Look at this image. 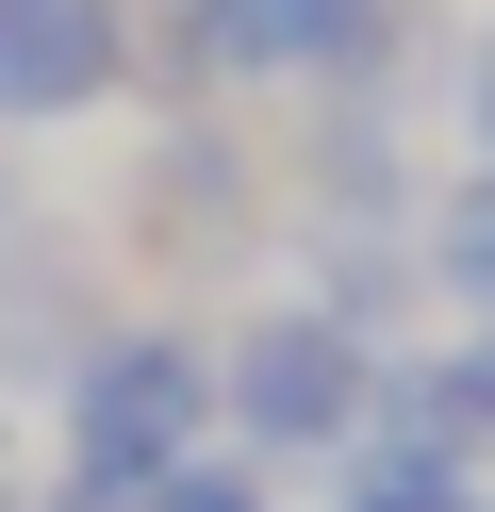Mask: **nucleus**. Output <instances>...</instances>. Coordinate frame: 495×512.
Returning a JSON list of instances; mask_svg holds the SVG:
<instances>
[{
	"instance_id": "nucleus-1",
	"label": "nucleus",
	"mask_w": 495,
	"mask_h": 512,
	"mask_svg": "<svg viewBox=\"0 0 495 512\" xmlns=\"http://www.w3.org/2000/svg\"><path fill=\"white\" fill-rule=\"evenodd\" d=\"M215 446V314H99L83 364L50 380V463L33 496L66 512H132L165 463Z\"/></svg>"
},
{
	"instance_id": "nucleus-2",
	"label": "nucleus",
	"mask_w": 495,
	"mask_h": 512,
	"mask_svg": "<svg viewBox=\"0 0 495 512\" xmlns=\"http://www.w3.org/2000/svg\"><path fill=\"white\" fill-rule=\"evenodd\" d=\"M363 413H380V331H347V314L314 298H248L215 314V446L231 463H347Z\"/></svg>"
},
{
	"instance_id": "nucleus-3",
	"label": "nucleus",
	"mask_w": 495,
	"mask_h": 512,
	"mask_svg": "<svg viewBox=\"0 0 495 512\" xmlns=\"http://www.w3.org/2000/svg\"><path fill=\"white\" fill-rule=\"evenodd\" d=\"M248 232H264L248 133H231V116H149V215H132V248H149V265L231 281V265H248Z\"/></svg>"
},
{
	"instance_id": "nucleus-4",
	"label": "nucleus",
	"mask_w": 495,
	"mask_h": 512,
	"mask_svg": "<svg viewBox=\"0 0 495 512\" xmlns=\"http://www.w3.org/2000/svg\"><path fill=\"white\" fill-rule=\"evenodd\" d=\"M396 50H413V0H231V83H281V100L396 83Z\"/></svg>"
},
{
	"instance_id": "nucleus-5",
	"label": "nucleus",
	"mask_w": 495,
	"mask_h": 512,
	"mask_svg": "<svg viewBox=\"0 0 495 512\" xmlns=\"http://www.w3.org/2000/svg\"><path fill=\"white\" fill-rule=\"evenodd\" d=\"M116 116V0H0V133Z\"/></svg>"
},
{
	"instance_id": "nucleus-6",
	"label": "nucleus",
	"mask_w": 495,
	"mask_h": 512,
	"mask_svg": "<svg viewBox=\"0 0 495 512\" xmlns=\"http://www.w3.org/2000/svg\"><path fill=\"white\" fill-rule=\"evenodd\" d=\"M99 314H116L99 298V248L50 232V215H17V232H0V380H66Z\"/></svg>"
},
{
	"instance_id": "nucleus-7",
	"label": "nucleus",
	"mask_w": 495,
	"mask_h": 512,
	"mask_svg": "<svg viewBox=\"0 0 495 512\" xmlns=\"http://www.w3.org/2000/svg\"><path fill=\"white\" fill-rule=\"evenodd\" d=\"M116 100L149 116H231V0H116Z\"/></svg>"
},
{
	"instance_id": "nucleus-8",
	"label": "nucleus",
	"mask_w": 495,
	"mask_h": 512,
	"mask_svg": "<svg viewBox=\"0 0 495 512\" xmlns=\"http://www.w3.org/2000/svg\"><path fill=\"white\" fill-rule=\"evenodd\" d=\"M413 281L462 314V331H495V166H462V182L413 199Z\"/></svg>"
},
{
	"instance_id": "nucleus-9",
	"label": "nucleus",
	"mask_w": 495,
	"mask_h": 512,
	"mask_svg": "<svg viewBox=\"0 0 495 512\" xmlns=\"http://www.w3.org/2000/svg\"><path fill=\"white\" fill-rule=\"evenodd\" d=\"M330 512H495V479L429 463V446H347V463H330Z\"/></svg>"
},
{
	"instance_id": "nucleus-10",
	"label": "nucleus",
	"mask_w": 495,
	"mask_h": 512,
	"mask_svg": "<svg viewBox=\"0 0 495 512\" xmlns=\"http://www.w3.org/2000/svg\"><path fill=\"white\" fill-rule=\"evenodd\" d=\"M132 512H281V479H264V463H231V446H198V463H165Z\"/></svg>"
},
{
	"instance_id": "nucleus-11",
	"label": "nucleus",
	"mask_w": 495,
	"mask_h": 512,
	"mask_svg": "<svg viewBox=\"0 0 495 512\" xmlns=\"http://www.w3.org/2000/svg\"><path fill=\"white\" fill-rule=\"evenodd\" d=\"M446 133H462V166H495V17L446 50Z\"/></svg>"
},
{
	"instance_id": "nucleus-12",
	"label": "nucleus",
	"mask_w": 495,
	"mask_h": 512,
	"mask_svg": "<svg viewBox=\"0 0 495 512\" xmlns=\"http://www.w3.org/2000/svg\"><path fill=\"white\" fill-rule=\"evenodd\" d=\"M446 380H462V446L495 463V331H446Z\"/></svg>"
},
{
	"instance_id": "nucleus-13",
	"label": "nucleus",
	"mask_w": 495,
	"mask_h": 512,
	"mask_svg": "<svg viewBox=\"0 0 495 512\" xmlns=\"http://www.w3.org/2000/svg\"><path fill=\"white\" fill-rule=\"evenodd\" d=\"M0 512H33V463H17V397H0Z\"/></svg>"
},
{
	"instance_id": "nucleus-14",
	"label": "nucleus",
	"mask_w": 495,
	"mask_h": 512,
	"mask_svg": "<svg viewBox=\"0 0 495 512\" xmlns=\"http://www.w3.org/2000/svg\"><path fill=\"white\" fill-rule=\"evenodd\" d=\"M17 215H33V182H17V133H0V232H17Z\"/></svg>"
}]
</instances>
